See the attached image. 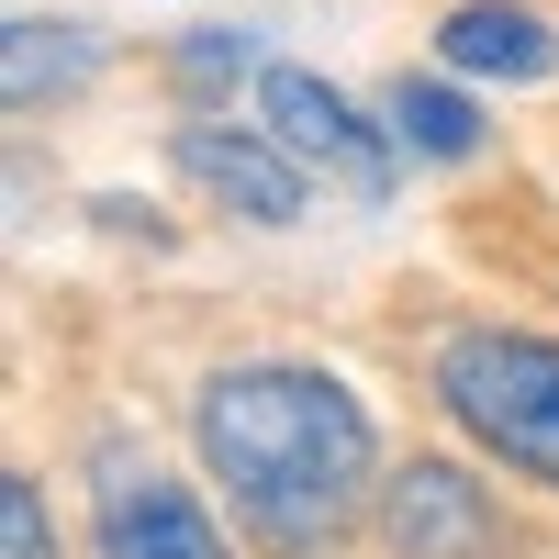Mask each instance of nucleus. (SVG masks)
<instances>
[{"mask_svg": "<svg viewBox=\"0 0 559 559\" xmlns=\"http://www.w3.org/2000/svg\"><path fill=\"white\" fill-rule=\"evenodd\" d=\"M90 515H102V559H224L213 515L157 471H102Z\"/></svg>", "mask_w": 559, "mask_h": 559, "instance_id": "6", "label": "nucleus"}, {"mask_svg": "<svg viewBox=\"0 0 559 559\" xmlns=\"http://www.w3.org/2000/svg\"><path fill=\"white\" fill-rule=\"evenodd\" d=\"M202 459L224 471V492H236V515L280 548H324L358 492L381 481V437H369V414L347 381H324V369H213L202 381Z\"/></svg>", "mask_w": 559, "mask_h": 559, "instance_id": "1", "label": "nucleus"}, {"mask_svg": "<svg viewBox=\"0 0 559 559\" xmlns=\"http://www.w3.org/2000/svg\"><path fill=\"white\" fill-rule=\"evenodd\" d=\"M179 168L213 202H236L247 224H292L302 213V157L280 134H236V123H179Z\"/></svg>", "mask_w": 559, "mask_h": 559, "instance_id": "5", "label": "nucleus"}, {"mask_svg": "<svg viewBox=\"0 0 559 559\" xmlns=\"http://www.w3.org/2000/svg\"><path fill=\"white\" fill-rule=\"evenodd\" d=\"M0 559H57V537H45V503H34L23 471L0 481Z\"/></svg>", "mask_w": 559, "mask_h": 559, "instance_id": "10", "label": "nucleus"}, {"mask_svg": "<svg viewBox=\"0 0 559 559\" xmlns=\"http://www.w3.org/2000/svg\"><path fill=\"white\" fill-rule=\"evenodd\" d=\"M381 537H392V559H492L503 548L481 481H459L448 459H403L381 481Z\"/></svg>", "mask_w": 559, "mask_h": 559, "instance_id": "4", "label": "nucleus"}, {"mask_svg": "<svg viewBox=\"0 0 559 559\" xmlns=\"http://www.w3.org/2000/svg\"><path fill=\"white\" fill-rule=\"evenodd\" d=\"M258 112H269V134H280L313 179H336V191H358V202L392 179V123H358L313 68H258Z\"/></svg>", "mask_w": 559, "mask_h": 559, "instance_id": "3", "label": "nucleus"}, {"mask_svg": "<svg viewBox=\"0 0 559 559\" xmlns=\"http://www.w3.org/2000/svg\"><path fill=\"white\" fill-rule=\"evenodd\" d=\"M437 57L459 79H548L559 68V23L526 12V0H459L437 23Z\"/></svg>", "mask_w": 559, "mask_h": 559, "instance_id": "7", "label": "nucleus"}, {"mask_svg": "<svg viewBox=\"0 0 559 559\" xmlns=\"http://www.w3.org/2000/svg\"><path fill=\"white\" fill-rule=\"evenodd\" d=\"M392 146H414V157H471L481 146V112L459 102L448 79H403L392 90Z\"/></svg>", "mask_w": 559, "mask_h": 559, "instance_id": "8", "label": "nucleus"}, {"mask_svg": "<svg viewBox=\"0 0 559 559\" xmlns=\"http://www.w3.org/2000/svg\"><path fill=\"white\" fill-rule=\"evenodd\" d=\"M90 68V45L68 23H12V102H34V90H68Z\"/></svg>", "mask_w": 559, "mask_h": 559, "instance_id": "9", "label": "nucleus"}, {"mask_svg": "<svg viewBox=\"0 0 559 559\" xmlns=\"http://www.w3.org/2000/svg\"><path fill=\"white\" fill-rule=\"evenodd\" d=\"M437 403L503 459V471H526V481L559 492V336H503V324L448 336L437 347Z\"/></svg>", "mask_w": 559, "mask_h": 559, "instance_id": "2", "label": "nucleus"}]
</instances>
